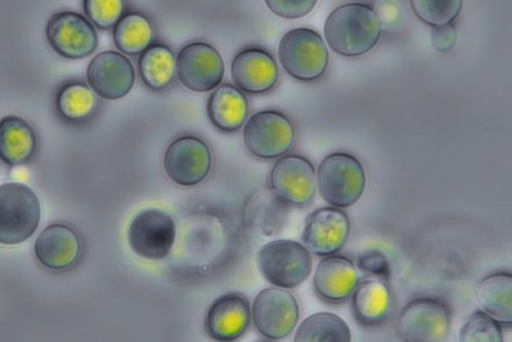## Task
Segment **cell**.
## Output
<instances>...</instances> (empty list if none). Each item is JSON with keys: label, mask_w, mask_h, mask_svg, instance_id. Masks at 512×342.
I'll use <instances>...</instances> for the list:
<instances>
[{"label": "cell", "mask_w": 512, "mask_h": 342, "mask_svg": "<svg viewBox=\"0 0 512 342\" xmlns=\"http://www.w3.org/2000/svg\"><path fill=\"white\" fill-rule=\"evenodd\" d=\"M329 48L344 57H358L373 50L382 36V22L374 8L362 2L336 7L324 23Z\"/></svg>", "instance_id": "obj_1"}, {"label": "cell", "mask_w": 512, "mask_h": 342, "mask_svg": "<svg viewBox=\"0 0 512 342\" xmlns=\"http://www.w3.org/2000/svg\"><path fill=\"white\" fill-rule=\"evenodd\" d=\"M316 185L320 196L330 206L348 208L364 193L365 170L355 156L334 152L325 156L318 165Z\"/></svg>", "instance_id": "obj_2"}, {"label": "cell", "mask_w": 512, "mask_h": 342, "mask_svg": "<svg viewBox=\"0 0 512 342\" xmlns=\"http://www.w3.org/2000/svg\"><path fill=\"white\" fill-rule=\"evenodd\" d=\"M256 262L268 283L286 290L304 283L313 265L308 249L291 239H275L265 243L257 252Z\"/></svg>", "instance_id": "obj_3"}, {"label": "cell", "mask_w": 512, "mask_h": 342, "mask_svg": "<svg viewBox=\"0 0 512 342\" xmlns=\"http://www.w3.org/2000/svg\"><path fill=\"white\" fill-rule=\"evenodd\" d=\"M41 219V204L32 188L20 182L0 184V244L28 240Z\"/></svg>", "instance_id": "obj_4"}, {"label": "cell", "mask_w": 512, "mask_h": 342, "mask_svg": "<svg viewBox=\"0 0 512 342\" xmlns=\"http://www.w3.org/2000/svg\"><path fill=\"white\" fill-rule=\"evenodd\" d=\"M278 57L291 77L305 82L321 78L329 64V52L323 38L306 27L291 29L282 36Z\"/></svg>", "instance_id": "obj_5"}, {"label": "cell", "mask_w": 512, "mask_h": 342, "mask_svg": "<svg viewBox=\"0 0 512 342\" xmlns=\"http://www.w3.org/2000/svg\"><path fill=\"white\" fill-rule=\"evenodd\" d=\"M126 239L130 250L147 261H161L171 252L176 239V224L164 209L147 207L130 220Z\"/></svg>", "instance_id": "obj_6"}, {"label": "cell", "mask_w": 512, "mask_h": 342, "mask_svg": "<svg viewBox=\"0 0 512 342\" xmlns=\"http://www.w3.org/2000/svg\"><path fill=\"white\" fill-rule=\"evenodd\" d=\"M451 310L435 297H416L399 311L396 320L398 335L405 342H441L449 333Z\"/></svg>", "instance_id": "obj_7"}, {"label": "cell", "mask_w": 512, "mask_h": 342, "mask_svg": "<svg viewBox=\"0 0 512 342\" xmlns=\"http://www.w3.org/2000/svg\"><path fill=\"white\" fill-rule=\"evenodd\" d=\"M299 316L296 297L290 291L274 286L258 292L251 307L255 328L269 340H280L290 335Z\"/></svg>", "instance_id": "obj_8"}, {"label": "cell", "mask_w": 512, "mask_h": 342, "mask_svg": "<svg viewBox=\"0 0 512 342\" xmlns=\"http://www.w3.org/2000/svg\"><path fill=\"white\" fill-rule=\"evenodd\" d=\"M294 141L291 121L276 110H263L253 114L243 130V142L253 156L274 159L283 156Z\"/></svg>", "instance_id": "obj_9"}, {"label": "cell", "mask_w": 512, "mask_h": 342, "mask_svg": "<svg viewBox=\"0 0 512 342\" xmlns=\"http://www.w3.org/2000/svg\"><path fill=\"white\" fill-rule=\"evenodd\" d=\"M46 38L51 48L67 59H83L98 46V35L84 15L73 11L53 14L46 25Z\"/></svg>", "instance_id": "obj_10"}, {"label": "cell", "mask_w": 512, "mask_h": 342, "mask_svg": "<svg viewBox=\"0 0 512 342\" xmlns=\"http://www.w3.org/2000/svg\"><path fill=\"white\" fill-rule=\"evenodd\" d=\"M270 186L272 192L285 204L305 207L316 193V171L303 156L283 155L271 169Z\"/></svg>", "instance_id": "obj_11"}, {"label": "cell", "mask_w": 512, "mask_h": 342, "mask_svg": "<svg viewBox=\"0 0 512 342\" xmlns=\"http://www.w3.org/2000/svg\"><path fill=\"white\" fill-rule=\"evenodd\" d=\"M225 65L220 53L210 44L194 42L184 46L176 57V75L184 87L208 92L218 87Z\"/></svg>", "instance_id": "obj_12"}, {"label": "cell", "mask_w": 512, "mask_h": 342, "mask_svg": "<svg viewBox=\"0 0 512 342\" xmlns=\"http://www.w3.org/2000/svg\"><path fill=\"white\" fill-rule=\"evenodd\" d=\"M163 165L172 182L180 186H194L208 176L212 167V154L201 139L182 136L167 147Z\"/></svg>", "instance_id": "obj_13"}, {"label": "cell", "mask_w": 512, "mask_h": 342, "mask_svg": "<svg viewBox=\"0 0 512 342\" xmlns=\"http://www.w3.org/2000/svg\"><path fill=\"white\" fill-rule=\"evenodd\" d=\"M351 232L345 211L332 206L320 207L305 219L302 244L319 257L335 255L347 242Z\"/></svg>", "instance_id": "obj_14"}, {"label": "cell", "mask_w": 512, "mask_h": 342, "mask_svg": "<svg viewBox=\"0 0 512 342\" xmlns=\"http://www.w3.org/2000/svg\"><path fill=\"white\" fill-rule=\"evenodd\" d=\"M87 81L92 91L101 98L118 100L132 90L136 73L132 62L124 54L107 50L90 61Z\"/></svg>", "instance_id": "obj_15"}, {"label": "cell", "mask_w": 512, "mask_h": 342, "mask_svg": "<svg viewBox=\"0 0 512 342\" xmlns=\"http://www.w3.org/2000/svg\"><path fill=\"white\" fill-rule=\"evenodd\" d=\"M250 322L251 305L247 296L240 292H229L210 304L204 328L213 340L231 342L246 332Z\"/></svg>", "instance_id": "obj_16"}, {"label": "cell", "mask_w": 512, "mask_h": 342, "mask_svg": "<svg viewBox=\"0 0 512 342\" xmlns=\"http://www.w3.org/2000/svg\"><path fill=\"white\" fill-rule=\"evenodd\" d=\"M231 77L242 92L264 94L276 86L279 69L270 53L251 47L240 51L234 57L231 63Z\"/></svg>", "instance_id": "obj_17"}, {"label": "cell", "mask_w": 512, "mask_h": 342, "mask_svg": "<svg viewBox=\"0 0 512 342\" xmlns=\"http://www.w3.org/2000/svg\"><path fill=\"white\" fill-rule=\"evenodd\" d=\"M360 281L359 273L349 258L341 255L323 257L313 275V288L325 302L338 304L349 298Z\"/></svg>", "instance_id": "obj_18"}, {"label": "cell", "mask_w": 512, "mask_h": 342, "mask_svg": "<svg viewBox=\"0 0 512 342\" xmlns=\"http://www.w3.org/2000/svg\"><path fill=\"white\" fill-rule=\"evenodd\" d=\"M81 239L70 226L55 223L45 227L34 243L37 260L51 270L73 266L81 255Z\"/></svg>", "instance_id": "obj_19"}, {"label": "cell", "mask_w": 512, "mask_h": 342, "mask_svg": "<svg viewBox=\"0 0 512 342\" xmlns=\"http://www.w3.org/2000/svg\"><path fill=\"white\" fill-rule=\"evenodd\" d=\"M355 319L364 326L383 323L391 310L392 295L387 283L372 277L359 281L351 295Z\"/></svg>", "instance_id": "obj_20"}, {"label": "cell", "mask_w": 512, "mask_h": 342, "mask_svg": "<svg viewBox=\"0 0 512 342\" xmlns=\"http://www.w3.org/2000/svg\"><path fill=\"white\" fill-rule=\"evenodd\" d=\"M480 311L502 327L512 325V275L500 271L482 278L476 287Z\"/></svg>", "instance_id": "obj_21"}, {"label": "cell", "mask_w": 512, "mask_h": 342, "mask_svg": "<svg viewBox=\"0 0 512 342\" xmlns=\"http://www.w3.org/2000/svg\"><path fill=\"white\" fill-rule=\"evenodd\" d=\"M206 109L209 120L217 129L234 132L246 121L249 104L239 88L230 83H223L209 96Z\"/></svg>", "instance_id": "obj_22"}, {"label": "cell", "mask_w": 512, "mask_h": 342, "mask_svg": "<svg viewBox=\"0 0 512 342\" xmlns=\"http://www.w3.org/2000/svg\"><path fill=\"white\" fill-rule=\"evenodd\" d=\"M37 144L36 132L24 118L8 115L0 119V159L5 164L28 163L36 153Z\"/></svg>", "instance_id": "obj_23"}, {"label": "cell", "mask_w": 512, "mask_h": 342, "mask_svg": "<svg viewBox=\"0 0 512 342\" xmlns=\"http://www.w3.org/2000/svg\"><path fill=\"white\" fill-rule=\"evenodd\" d=\"M293 342H352V333L347 322L339 315L317 312L299 324Z\"/></svg>", "instance_id": "obj_24"}, {"label": "cell", "mask_w": 512, "mask_h": 342, "mask_svg": "<svg viewBox=\"0 0 512 342\" xmlns=\"http://www.w3.org/2000/svg\"><path fill=\"white\" fill-rule=\"evenodd\" d=\"M139 74L144 84L154 90L167 88L176 74V58L165 45L153 44L140 54Z\"/></svg>", "instance_id": "obj_25"}, {"label": "cell", "mask_w": 512, "mask_h": 342, "mask_svg": "<svg viewBox=\"0 0 512 342\" xmlns=\"http://www.w3.org/2000/svg\"><path fill=\"white\" fill-rule=\"evenodd\" d=\"M153 38L150 21L142 14H124L113 28V41L117 49L127 55L145 51Z\"/></svg>", "instance_id": "obj_26"}, {"label": "cell", "mask_w": 512, "mask_h": 342, "mask_svg": "<svg viewBox=\"0 0 512 342\" xmlns=\"http://www.w3.org/2000/svg\"><path fill=\"white\" fill-rule=\"evenodd\" d=\"M97 107V98L92 89L82 82L63 85L56 95V109L60 116L71 122L90 118Z\"/></svg>", "instance_id": "obj_27"}, {"label": "cell", "mask_w": 512, "mask_h": 342, "mask_svg": "<svg viewBox=\"0 0 512 342\" xmlns=\"http://www.w3.org/2000/svg\"><path fill=\"white\" fill-rule=\"evenodd\" d=\"M457 342H504L503 327L478 310L461 326Z\"/></svg>", "instance_id": "obj_28"}, {"label": "cell", "mask_w": 512, "mask_h": 342, "mask_svg": "<svg viewBox=\"0 0 512 342\" xmlns=\"http://www.w3.org/2000/svg\"><path fill=\"white\" fill-rule=\"evenodd\" d=\"M462 1H426L412 0L410 1L411 9L414 14L424 23L439 27L452 22L458 17Z\"/></svg>", "instance_id": "obj_29"}, {"label": "cell", "mask_w": 512, "mask_h": 342, "mask_svg": "<svg viewBox=\"0 0 512 342\" xmlns=\"http://www.w3.org/2000/svg\"><path fill=\"white\" fill-rule=\"evenodd\" d=\"M88 20L102 30L114 28L123 16L125 2L121 0H84Z\"/></svg>", "instance_id": "obj_30"}, {"label": "cell", "mask_w": 512, "mask_h": 342, "mask_svg": "<svg viewBox=\"0 0 512 342\" xmlns=\"http://www.w3.org/2000/svg\"><path fill=\"white\" fill-rule=\"evenodd\" d=\"M316 1L304 0H267L265 4L275 15L294 19L306 16L316 5Z\"/></svg>", "instance_id": "obj_31"}, {"label": "cell", "mask_w": 512, "mask_h": 342, "mask_svg": "<svg viewBox=\"0 0 512 342\" xmlns=\"http://www.w3.org/2000/svg\"><path fill=\"white\" fill-rule=\"evenodd\" d=\"M432 46L439 52L451 50L457 41V30L453 24L432 27L430 32Z\"/></svg>", "instance_id": "obj_32"}, {"label": "cell", "mask_w": 512, "mask_h": 342, "mask_svg": "<svg viewBox=\"0 0 512 342\" xmlns=\"http://www.w3.org/2000/svg\"><path fill=\"white\" fill-rule=\"evenodd\" d=\"M360 265L361 268L379 276L380 272H384L385 274V267H387V262L381 253L371 252L367 254L366 257L359 260V266Z\"/></svg>", "instance_id": "obj_33"}]
</instances>
